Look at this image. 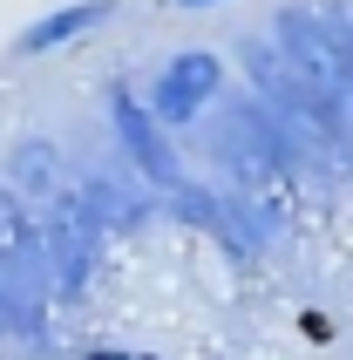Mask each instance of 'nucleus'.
Returning a JSON list of instances; mask_svg holds the SVG:
<instances>
[{
    "label": "nucleus",
    "mask_w": 353,
    "mask_h": 360,
    "mask_svg": "<svg viewBox=\"0 0 353 360\" xmlns=\"http://www.w3.org/2000/svg\"><path fill=\"white\" fill-rule=\"evenodd\" d=\"M272 34L293 55L299 75H313V82H326V89L347 96V34H340L333 14H319V7H278Z\"/></svg>",
    "instance_id": "obj_4"
},
{
    "label": "nucleus",
    "mask_w": 353,
    "mask_h": 360,
    "mask_svg": "<svg viewBox=\"0 0 353 360\" xmlns=\"http://www.w3.org/2000/svg\"><path fill=\"white\" fill-rule=\"evenodd\" d=\"M163 7H217V0H163Z\"/></svg>",
    "instance_id": "obj_9"
},
{
    "label": "nucleus",
    "mask_w": 353,
    "mask_h": 360,
    "mask_svg": "<svg viewBox=\"0 0 353 360\" xmlns=\"http://www.w3.org/2000/svg\"><path fill=\"white\" fill-rule=\"evenodd\" d=\"M211 102H224V61L211 48H184V55L163 61L157 89H150V109H157L170 129H191Z\"/></svg>",
    "instance_id": "obj_5"
},
{
    "label": "nucleus",
    "mask_w": 353,
    "mask_h": 360,
    "mask_svg": "<svg viewBox=\"0 0 353 360\" xmlns=\"http://www.w3.org/2000/svg\"><path fill=\"white\" fill-rule=\"evenodd\" d=\"M82 360H150V354H122V347H102V354H82Z\"/></svg>",
    "instance_id": "obj_8"
},
{
    "label": "nucleus",
    "mask_w": 353,
    "mask_h": 360,
    "mask_svg": "<svg viewBox=\"0 0 353 360\" xmlns=\"http://www.w3.org/2000/svg\"><path fill=\"white\" fill-rule=\"evenodd\" d=\"M41 238H48V265H55V292H82L89 265H96V238H102V218L89 211V198L61 184L41 211Z\"/></svg>",
    "instance_id": "obj_3"
},
{
    "label": "nucleus",
    "mask_w": 353,
    "mask_h": 360,
    "mask_svg": "<svg viewBox=\"0 0 353 360\" xmlns=\"http://www.w3.org/2000/svg\"><path fill=\"white\" fill-rule=\"evenodd\" d=\"M116 14H122V0H68V7H55V14H41V20H27V27H20V34H14V55H20V61L55 55V48H68V41L109 27Z\"/></svg>",
    "instance_id": "obj_6"
},
{
    "label": "nucleus",
    "mask_w": 353,
    "mask_h": 360,
    "mask_svg": "<svg viewBox=\"0 0 353 360\" xmlns=\"http://www.w3.org/2000/svg\"><path fill=\"white\" fill-rule=\"evenodd\" d=\"M7 184H14L20 198L48 204V198L61 191V157H55V143H41V136L14 143V150H7Z\"/></svg>",
    "instance_id": "obj_7"
},
{
    "label": "nucleus",
    "mask_w": 353,
    "mask_h": 360,
    "mask_svg": "<svg viewBox=\"0 0 353 360\" xmlns=\"http://www.w3.org/2000/svg\"><path fill=\"white\" fill-rule=\"evenodd\" d=\"M109 129H116L122 157H129V170H136L143 184H157V191H176V184H184V157H176V143H170V122H163L129 82L109 89Z\"/></svg>",
    "instance_id": "obj_2"
},
{
    "label": "nucleus",
    "mask_w": 353,
    "mask_h": 360,
    "mask_svg": "<svg viewBox=\"0 0 353 360\" xmlns=\"http://www.w3.org/2000/svg\"><path fill=\"white\" fill-rule=\"evenodd\" d=\"M55 300V265L41 224L20 211V191H0V320L41 333V306Z\"/></svg>",
    "instance_id": "obj_1"
}]
</instances>
